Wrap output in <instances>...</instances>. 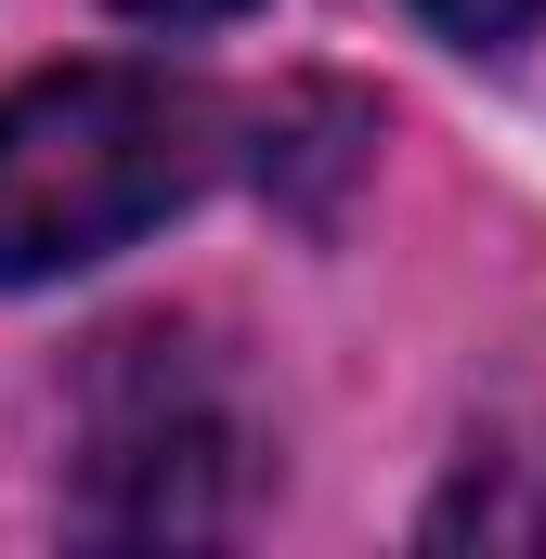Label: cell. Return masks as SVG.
Here are the masks:
<instances>
[{"instance_id": "2", "label": "cell", "mask_w": 546, "mask_h": 559, "mask_svg": "<svg viewBox=\"0 0 546 559\" xmlns=\"http://www.w3.org/2000/svg\"><path fill=\"white\" fill-rule=\"evenodd\" d=\"M248 495V429L222 404V378L143 325V338H105L92 391H79V521L92 534H222Z\"/></svg>"}, {"instance_id": "3", "label": "cell", "mask_w": 546, "mask_h": 559, "mask_svg": "<svg viewBox=\"0 0 546 559\" xmlns=\"http://www.w3.org/2000/svg\"><path fill=\"white\" fill-rule=\"evenodd\" d=\"M416 13H429L455 52H508V39H534V13H546V0H416Z\"/></svg>"}, {"instance_id": "4", "label": "cell", "mask_w": 546, "mask_h": 559, "mask_svg": "<svg viewBox=\"0 0 546 559\" xmlns=\"http://www.w3.org/2000/svg\"><path fill=\"white\" fill-rule=\"evenodd\" d=\"M118 13H143V26H222V13H248V0H118Z\"/></svg>"}, {"instance_id": "1", "label": "cell", "mask_w": 546, "mask_h": 559, "mask_svg": "<svg viewBox=\"0 0 546 559\" xmlns=\"http://www.w3.org/2000/svg\"><path fill=\"white\" fill-rule=\"evenodd\" d=\"M209 182V105L169 66H52L0 92V286H52L156 235Z\"/></svg>"}]
</instances>
